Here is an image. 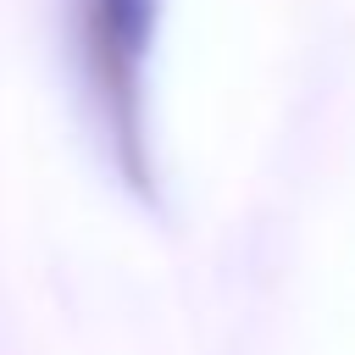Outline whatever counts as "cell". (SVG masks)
Returning <instances> with one entry per match:
<instances>
[{
    "label": "cell",
    "mask_w": 355,
    "mask_h": 355,
    "mask_svg": "<svg viewBox=\"0 0 355 355\" xmlns=\"http://www.w3.org/2000/svg\"><path fill=\"white\" fill-rule=\"evenodd\" d=\"M161 33V0H72V61L94 105L105 150L128 189L155 194L150 161V55Z\"/></svg>",
    "instance_id": "1"
}]
</instances>
